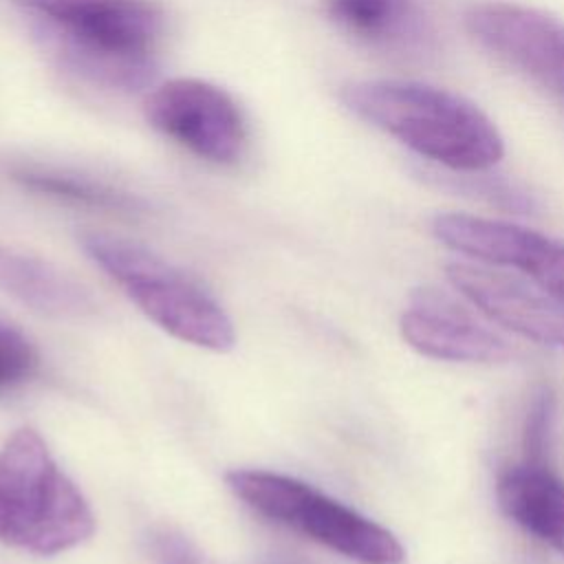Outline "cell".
Listing matches in <instances>:
<instances>
[{"label": "cell", "mask_w": 564, "mask_h": 564, "mask_svg": "<svg viewBox=\"0 0 564 564\" xmlns=\"http://www.w3.org/2000/svg\"><path fill=\"white\" fill-rule=\"evenodd\" d=\"M326 11L346 33L370 44H397L419 26L414 0H326Z\"/></svg>", "instance_id": "cell-14"}, {"label": "cell", "mask_w": 564, "mask_h": 564, "mask_svg": "<svg viewBox=\"0 0 564 564\" xmlns=\"http://www.w3.org/2000/svg\"><path fill=\"white\" fill-rule=\"evenodd\" d=\"M13 178L42 196H51L70 205L99 209V212H112V214H139L143 209V203L134 196H130L123 189L110 187L106 183L93 181L88 176L70 174L64 170L53 167H40V165H22L13 170Z\"/></svg>", "instance_id": "cell-13"}, {"label": "cell", "mask_w": 564, "mask_h": 564, "mask_svg": "<svg viewBox=\"0 0 564 564\" xmlns=\"http://www.w3.org/2000/svg\"><path fill=\"white\" fill-rule=\"evenodd\" d=\"M82 247L139 311L172 337L214 352L236 346L234 322L225 308L159 253L110 234H86Z\"/></svg>", "instance_id": "cell-4"}, {"label": "cell", "mask_w": 564, "mask_h": 564, "mask_svg": "<svg viewBox=\"0 0 564 564\" xmlns=\"http://www.w3.org/2000/svg\"><path fill=\"white\" fill-rule=\"evenodd\" d=\"M95 533V513L33 427L0 447V542L35 555H57Z\"/></svg>", "instance_id": "cell-2"}, {"label": "cell", "mask_w": 564, "mask_h": 564, "mask_svg": "<svg viewBox=\"0 0 564 564\" xmlns=\"http://www.w3.org/2000/svg\"><path fill=\"white\" fill-rule=\"evenodd\" d=\"M55 33L95 79L132 88L148 79L165 15L152 0H13Z\"/></svg>", "instance_id": "cell-3"}, {"label": "cell", "mask_w": 564, "mask_h": 564, "mask_svg": "<svg viewBox=\"0 0 564 564\" xmlns=\"http://www.w3.org/2000/svg\"><path fill=\"white\" fill-rule=\"evenodd\" d=\"M467 31L509 66L564 99V22L516 2H474L465 9Z\"/></svg>", "instance_id": "cell-7"}, {"label": "cell", "mask_w": 564, "mask_h": 564, "mask_svg": "<svg viewBox=\"0 0 564 564\" xmlns=\"http://www.w3.org/2000/svg\"><path fill=\"white\" fill-rule=\"evenodd\" d=\"M150 564H203V553L183 531L174 527H152L143 538Z\"/></svg>", "instance_id": "cell-17"}, {"label": "cell", "mask_w": 564, "mask_h": 564, "mask_svg": "<svg viewBox=\"0 0 564 564\" xmlns=\"http://www.w3.org/2000/svg\"><path fill=\"white\" fill-rule=\"evenodd\" d=\"M40 366L33 341L13 324L0 319V392L29 381Z\"/></svg>", "instance_id": "cell-15"}, {"label": "cell", "mask_w": 564, "mask_h": 564, "mask_svg": "<svg viewBox=\"0 0 564 564\" xmlns=\"http://www.w3.org/2000/svg\"><path fill=\"white\" fill-rule=\"evenodd\" d=\"M401 335L416 352L432 359L496 364L513 357V346L505 337L438 289L412 293L401 315Z\"/></svg>", "instance_id": "cell-10"}, {"label": "cell", "mask_w": 564, "mask_h": 564, "mask_svg": "<svg viewBox=\"0 0 564 564\" xmlns=\"http://www.w3.org/2000/svg\"><path fill=\"white\" fill-rule=\"evenodd\" d=\"M555 405H557L555 394L549 388H542L531 401V408L524 421V434H522L524 463L549 465L551 436L555 425Z\"/></svg>", "instance_id": "cell-16"}, {"label": "cell", "mask_w": 564, "mask_h": 564, "mask_svg": "<svg viewBox=\"0 0 564 564\" xmlns=\"http://www.w3.org/2000/svg\"><path fill=\"white\" fill-rule=\"evenodd\" d=\"M143 115L161 134L216 165H231L245 152L242 110L225 88L212 82L167 79L145 97Z\"/></svg>", "instance_id": "cell-6"}, {"label": "cell", "mask_w": 564, "mask_h": 564, "mask_svg": "<svg viewBox=\"0 0 564 564\" xmlns=\"http://www.w3.org/2000/svg\"><path fill=\"white\" fill-rule=\"evenodd\" d=\"M225 482L256 513L357 564H403L405 560L394 533L304 480L267 469H231Z\"/></svg>", "instance_id": "cell-5"}, {"label": "cell", "mask_w": 564, "mask_h": 564, "mask_svg": "<svg viewBox=\"0 0 564 564\" xmlns=\"http://www.w3.org/2000/svg\"><path fill=\"white\" fill-rule=\"evenodd\" d=\"M0 289L31 311L55 319H82L95 313L90 293L51 262L0 245Z\"/></svg>", "instance_id": "cell-12"}, {"label": "cell", "mask_w": 564, "mask_h": 564, "mask_svg": "<svg viewBox=\"0 0 564 564\" xmlns=\"http://www.w3.org/2000/svg\"><path fill=\"white\" fill-rule=\"evenodd\" d=\"M496 498L509 520L564 557V480L549 465H511L498 474Z\"/></svg>", "instance_id": "cell-11"}, {"label": "cell", "mask_w": 564, "mask_h": 564, "mask_svg": "<svg viewBox=\"0 0 564 564\" xmlns=\"http://www.w3.org/2000/svg\"><path fill=\"white\" fill-rule=\"evenodd\" d=\"M434 236L449 249L487 264L513 267L564 302V242L540 231L471 214H438Z\"/></svg>", "instance_id": "cell-8"}, {"label": "cell", "mask_w": 564, "mask_h": 564, "mask_svg": "<svg viewBox=\"0 0 564 564\" xmlns=\"http://www.w3.org/2000/svg\"><path fill=\"white\" fill-rule=\"evenodd\" d=\"M346 108L416 154L454 172H482L505 154L494 121L469 99L410 79H359L341 88Z\"/></svg>", "instance_id": "cell-1"}, {"label": "cell", "mask_w": 564, "mask_h": 564, "mask_svg": "<svg viewBox=\"0 0 564 564\" xmlns=\"http://www.w3.org/2000/svg\"><path fill=\"white\" fill-rule=\"evenodd\" d=\"M445 271L452 286L491 322L524 339L564 348V302L544 289L478 264L454 262Z\"/></svg>", "instance_id": "cell-9"}]
</instances>
